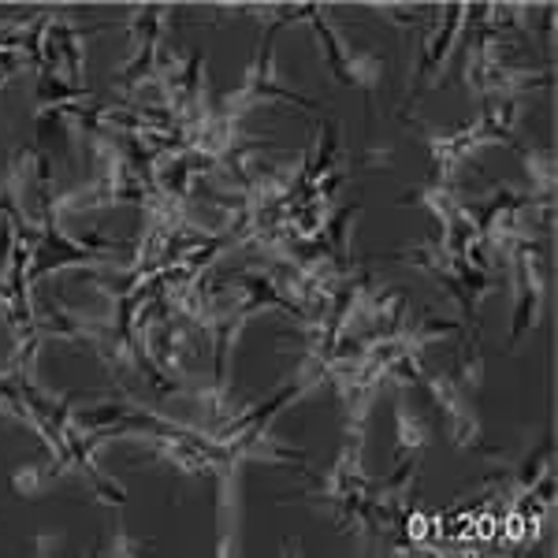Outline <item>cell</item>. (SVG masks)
Here are the masks:
<instances>
[{"instance_id": "6da1fadb", "label": "cell", "mask_w": 558, "mask_h": 558, "mask_svg": "<svg viewBox=\"0 0 558 558\" xmlns=\"http://www.w3.org/2000/svg\"><path fill=\"white\" fill-rule=\"evenodd\" d=\"M41 223L45 228H41L38 242H34V265H31V272H26V279H41L45 272H52V268H60V265H86V260L101 257L97 250H83V246H75V242H68L64 235H60L52 205L45 209Z\"/></svg>"}, {"instance_id": "7a4b0ae2", "label": "cell", "mask_w": 558, "mask_h": 558, "mask_svg": "<svg viewBox=\"0 0 558 558\" xmlns=\"http://www.w3.org/2000/svg\"><path fill=\"white\" fill-rule=\"evenodd\" d=\"M38 484H41V470H20V473L12 476V488L20 492V495L38 492Z\"/></svg>"}]
</instances>
